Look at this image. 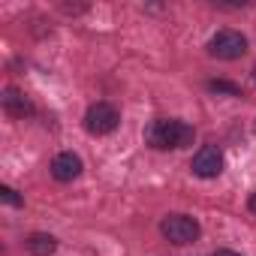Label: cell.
Masks as SVG:
<instances>
[{
    "mask_svg": "<svg viewBox=\"0 0 256 256\" xmlns=\"http://www.w3.org/2000/svg\"><path fill=\"white\" fill-rule=\"evenodd\" d=\"M82 169H84V163H82V157L72 154V151H60V154L52 160V175H54V181H64V184L76 181V178L82 175Z\"/></svg>",
    "mask_w": 256,
    "mask_h": 256,
    "instance_id": "6",
    "label": "cell"
},
{
    "mask_svg": "<svg viewBox=\"0 0 256 256\" xmlns=\"http://www.w3.org/2000/svg\"><path fill=\"white\" fill-rule=\"evenodd\" d=\"M247 205H250V211H253V214H256V190H253V193H250V202H247Z\"/></svg>",
    "mask_w": 256,
    "mask_h": 256,
    "instance_id": "12",
    "label": "cell"
},
{
    "mask_svg": "<svg viewBox=\"0 0 256 256\" xmlns=\"http://www.w3.org/2000/svg\"><path fill=\"white\" fill-rule=\"evenodd\" d=\"M24 247H28L30 256H52L58 250V238L48 235V232H34V235H28Z\"/></svg>",
    "mask_w": 256,
    "mask_h": 256,
    "instance_id": "8",
    "label": "cell"
},
{
    "mask_svg": "<svg viewBox=\"0 0 256 256\" xmlns=\"http://www.w3.org/2000/svg\"><path fill=\"white\" fill-rule=\"evenodd\" d=\"M211 256H241L238 250H229V247H223V250H214Z\"/></svg>",
    "mask_w": 256,
    "mask_h": 256,
    "instance_id": "11",
    "label": "cell"
},
{
    "mask_svg": "<svg viewBox=\"0 0 256 256\" xmlns=\"http://www.w3.org/2000/svg\"><path fill=\"white\" fill-rule=\"evenodd\" d=\"M193 136H196L193 126L184 124V120H178V118H160V120H154L148 130H145L148 145L157 148V151H178V148H187V145H193Z\"/></svg>",
    "mask_w": 256,
    "mask_h": 256,
    "instance_id": "1",
    "label": "cell"
},
{
    "mask_svg": "<svg viewBox=\"0 0 256 256\" xmlns=\"http://www.w3.org/2000/svg\"><path fill=\"white\" fill-rule=\"evenodd\" d=\"M223 166H226V160H223V151L217 148V145H202L196 154H193V163H190V169H193V175H199V178H217L220 172H223Z\"/></svg>",
    "mask_w": 256,
    "mask_h": 256,
    "instance_id": "5",
    "label": "cell"
},
{
    "mask_svg": "<svg viewBox=\"0 0 256 256\" xmlns=\"http://www.w3.org/2000/svg\"><path fill=\"white\" fill-rule=\"evenodd\" d=\"M160 232H163V238L166 241H172V244H193V241H199V235H202V226L190 217V214H166L163 217V223H160Z\"/></svg>",
    "mask_w": 256,
    "mask_h": 256,
    "instance_id": "3",
    "label": "cell"
},
{
    "mask_svg": "<svg viewBox=\"0 0 256 256\" xmlns=\"http://www.w3.org/2000/svg\"><path fill=\"white\" fill-rule=\"evenodd\" d=\"M4 112L12 118H28V114H34V102L18 88H6L4 90Z\"/></svg>",
    "mask_w": 256,
    "mask_h": 256,
    "instance_id": "7",
    "label": "cell"
},
{
    "mask_svg": "<svg viewBox=\"0 0 256 256\" xmlns=\"http://www.w3.org/2000/svg\"><path fill=\"white\" fill-rule=\"evenodd\" d=\"M118 124H120V112L112 102H94L84 112V130L90 136H108L118 130Z\"/></svg>",
    "mask_w": 256,
    "mask_h": 256,
    "instance_id": "4",
    "label": "cell"
},
{
    "mask_svg": "<svg viewBox=\"0 0 256 256\" xmlns=\"http://www.w3.org/2000/svg\"><path fill=\"white\" fill-rule=\"evenodd\" d=\"M208 90H211V94H223V96H244V90H241L238 84L226 82V78H211V82H208Z\"/></svg>",
    "mask_w": 256,
    "mask_h": 256,
    "instance_id": "9",
    "label": "cell"
},
{
    "mask_svg": "<svg viewBox=\"0 0 256 256\" xmlns=\"http://www.w3.org/2000/svg\"><path fill=\"white\" fill-rule=\"evenodd\" d=\"M253 78H256V70H253Z\"/></svg>",
    "mask_w": 256,
    "mask_h": 256,
    "instance_id": "13",
    "label": "cell"
},
{
    "mask_svg": "<svg viewBox=\"0 0 256 256\" xmlns=\"http://www.w3.org/2000/svg\"><path fill=\"white\" fill-rule=\"evenodd\" d=\"M244 52H247V36L241 30L223 28L208 40V54L217 58V60H238Z\"/></svg>",
    "mask_w": 256,
    "mask_h": 256,
    "instance_id": "2",
    "label": "cell"
},
{
    "mask_svg": "<svg viewBox=\"0 0 256 256\" xmlns=\"http://www.w3.org/2000/svg\"><path fill=\"white\" fill-rule=\"evenodd\" d=\"M0 199H4L6 205H12V208H18V205H24V199L10 187V184H4V187H0Z\"/></svg>",
    "mask_w": 256,
    "mask_h": 256,
    "instance_id": "10",
    "label": "cell"
}]
</instances>
